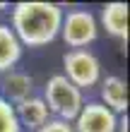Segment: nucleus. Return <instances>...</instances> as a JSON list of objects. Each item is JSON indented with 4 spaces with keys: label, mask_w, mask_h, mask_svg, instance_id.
Returning <instances> with one entry per match:
<instances>
[{
    "label": "nucleus",
    "mask_w": 130,
    "mask_h": 132,
    "mask_svg": "<svg viewBox=\"0 0 130 132\" xmlns=\"http://www.w3.org/2000/svg\"><path fill=\"white\" fill-rule=\"evenodd\" d=\"M41 98L48 106L51 118H58L65 122H72L77 118V113L82 111V106H85V94L75 84H70L63 75H53L46 82Z\"/></svg>",
    "instance_id": "obj_2"
},
{
    "label": "nucleus",
    "mask_w": 130,
    "mask_h": 132,
    "mask_svg": "<svg viewBox=\"0 0 130 132\" xmlns=\"http://www.w3.org/2000/svg\"><path fill=\"white\" fill-rule=\"evenodd\" d=\"M22 48H24V46L14 36L10 24H0V72H10V70L19 63Z\"/></svg>",
    "instance_id": "obj_10"
},
{
    "label": "nucleus",
    "mask_w": 130,
    "mask_h": 132,
    "mask_svg": "<svg viewBox=\"0 0 130 132\" xmlns=\"http://www.w3.org/2000/svg\"><path fill=\"white\" fill-rule=\"evenodd\" d=\"M118 118L120 115L109 111L101 101H85L82 111L72 120V130L75 132H116Z\"/></svg>",
    "instance_id": "obj_5"
},
{
    "label": "nucleus",
    "mask_w": 130,
    "mask_h": 132,
    "mask_svg": "<svg viewBox=\"0 0 130 132\" xmlns=\"http://www.w3.org/2000/svg\"><path fill=\"white\" fill-rule=\"evenodd\" d=\"M128 125H130V122H128V115L118 118V130H116V132H128Z\"/></svg>",
    "instance_id": "obj_13"
},
{
    "label": "nucleus",
    "mask_w": 130,
    "mask_h": 132,
    "mask_svg": "<svg viewBox=\"0 0 130 132\" xmlns=\"http://www.w3.org/2000/svg\"><path fill=\"white\" fill-rule=\"evenodd\" d=\"M3 96L7 103L17 106L22 103L24 98L34 96V77L27 75V72H19V70H10V72H5L3 77Z\"/></svg>",
    "instance_id": "obj_8"
},
{
    "label": "nucleus",
    "mask_w": 130,
    "mask_h": 132,
    "mask_svg": "<svg viewBox=\"0 0 130 132\" xmlns=\"http://www.w3.org/2000/svg\"><path fill=\"white\" fill-rule=\"evenodd\" d=\"M5 7H7V5H5V3H0V10H5Z\"/></svg>",
    "instance_id": "obj_14"
},
{
    "label": "nucleus",
    "mask_w": 130,
    "mask_h": 132,
    "mask_svg": "<svg viewBox=\"0 0 130 132\" xmlns=\"http://www.w3.org/2000/svg\"><path fill=\"white\" fill-rule=\"evenodd\" d=\"M101 29L106 34L118 38V41H128V5L125 3H109L101 10Z\"/></svg>",
    "instance_id": "obj_9"
},
{
    "label": "nucleus",
    "mask_w": 130,
    "mask_h": 132,
    "mask_svg": "<svg viewBox=\"0 0 130 132\" xmlns=\"http://www.w3.org/2000/svg\"><path fill=\"white\" fill-rule=\"evenodd\" d=\"M0 132H22L19 120L14 115V106L0 96Z\"/></svg>",
    "instance_id": "obj_11"
},
{
    "label": "nucleus",
    "mask_w": 130,
    "mask_h": 132,
    "mask_svg": "<svg viewBox=\"0 0 130 132\" xmlns=\"http://www.w3.org/2000/svg\"><path fill=\"white\" fill-rule=\"evenodd\" d=\"M14 115L19 120V127L34 130V132L51 120V111H48V106H46V101L41 96H29L22 103H17L14 106Z\"/></svg>",
    "instance_id": "obj_7"
},
{
    "label": "nucleus",
    "mask_w": 130,
    "mask_h": 132,
    "mask_svg": "<svg viewBox=\"0 0 130 132\" xmlns=\"http://www.w3.org/2000/svg\"><path fill=\"white\" fill-rule=\"evenodd\" d=\"M36 132H75V130H72V122H65V120H58V118H51L43 127H39Z\"/></svg>",
    "instance_id": "obj_12"
},
{
    "label": "nucleus",
    "mask_w": 130,
    "mask_h": 132,
    "mask_svg": "<svg viewBox=\"0 0 130 132\" xmlns=\"http://www.w3.org/2000/svg\"><path fill=\"white\" fill-rule=\"evenodd\" d=\"M60 38L70 51L87 48L99 36V22L89 10H70L63 12V24H60Z\"/></svg>",
    "instance_id": "obj_4"
},
{
    "label": "nucleus",
    "mask_w": 130,
    "mask_h": 132,
    "mask_svg": "<svg viewBox=\"0 0 130 132\" xmlns=\"http://www.w3.org/2000/svg\"><path fill=\"white\" fill-rule=\"evenodd\" d=\"M63 77L85 94V91L99 87V82H101V77H104L101 75V60L89 48L67 51L63 55Z\"/></svg>",
    "instance_id": "obj_3"
},
{
    "label": "nucleus",
    "mask_w": 130,
    "mask_h": 132,
    "mask_svg": "<svg viewBox=\"0 0 130 132\" xmlns=\"http://www.w3.org/2000/svg\"><path fill=\"white\" fill-rule=\"evenodd\" d=\"M63 24V7L56 3H17L10 12V29L22 46L41 48L58 38Z\"/></svg>",
    "instance_id": "obj_1"
},
{
    "label": "nucleus",
    "mask_w": 130,
    "mask_h": 132,
    "mask_svg": "<svg viewBox=\"0 0 130 132\" xmlns=\"http://www.w3.org/2000/svg\"><path fill=\"white\" fill-rule=\"evenodd\" d=\"M99 94H101V103L109 108V111H113L116 115L128 111V84H125L123 77H118V75L101 77V82H99Z\"/></svg>",
    "instance_id": "obj_6"
}]
</instances>
